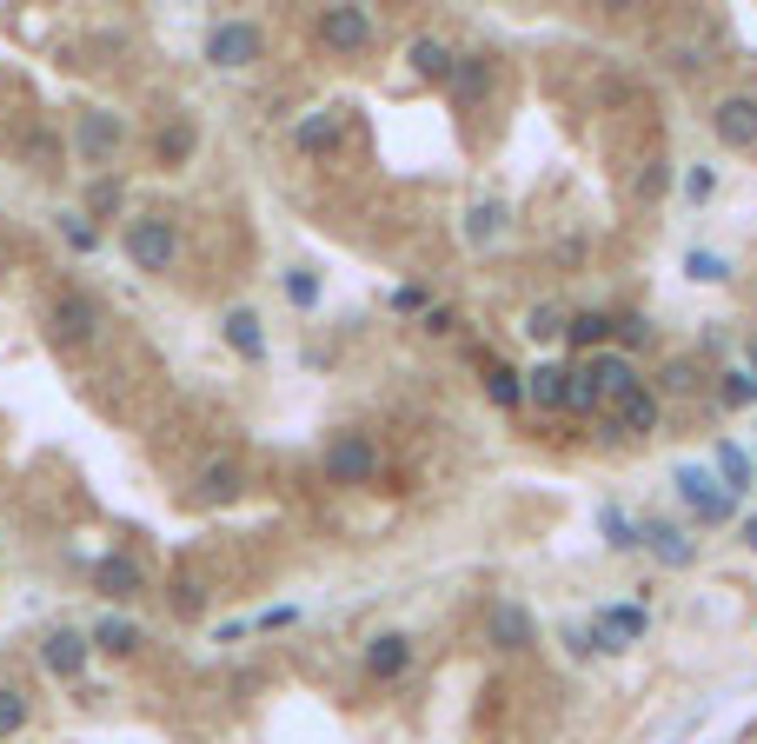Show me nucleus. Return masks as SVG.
I'll return each instance as SVG.
<instances>
[{"label": "nucleus", "instance_id": "f257e3e1", "mask_svg": "<svg viewBox=\"0 0 757 744\" xmlns=\"http://www.w3.org/2000/svg\"><path fill=\"white\" fill-rule=\"evenodd\" d=\"M126 259H133L140 273H173V266H180V226H173L166 213L126 220Z\"/></svg>", "mask_w": 757, "mask_h": 744}, {"label": "nucleus", "instance_id": "f03ea898", "mask_svg": "<svg viewBox=\"0 0 757 744\" xmlns=\"http://www.w3.org/2000/svg\"><path fill=\"white\" fill-rule=\"evenodd\" d=\"M120 146H126V113H113V106L73 113V153H80V160L106 166V160H120Z\"/></svg>", "mask_w": 757, "mask_h": 744}, {"label": "nucleus", "instance_id": "7ed1b4c3", "mask_svg": "<svg viewBox=\"0 0 757 744\" xmlns=\"http://www.w3.org/2000/svg\"><path fill=\"white\" fill-rule=\"evenodd\" d=\"M259 53H266L259 20H213V33H206V60L213 67H253Z\"/></svg>", "mask_w": 757, "mask_h": 744}, {"label": "nucleus", "instance_id": "20e7f679", "mask_svg": "<svg viewBox=\"0 0 757 744\" xmlns=\"http://www.w3.org/2000/svg\"><path fill=\"white\" fill-rule=\"evenodd\" d=\"M372 472H379V446L366 432H339L326 446V479L333 486H372Z\"/></svg>", "mask_w": 757, "mask_h": 744}, {"label": "nucleus", "instance_id": "39448f33", "mask_svg": "<svg viewBox=\"0 0 757 744\" xmlns=\"http://www.w3.org/2000/svg\"><path fill=\"white\" fill-rule=\"evenodd\" d=\"M47 326H53V339L60 346H93V333H100V306L86 299V293H53V306H47Z\"/></svg>", "mask_w": 757, "mask_h": 744}, {"label": "nucleus", "instance_id": "423d86ee", "mask_svg": "<svg viewBox=\"0 0 757 744\" xmlns=\"http://www.w3.org/2000/svg\"><path fill=\"white\" fill-rule=\"evenodd\" d=\"M678 499H685V506H692L705 526H725V519L738 512V499H732V492H725V486H718L705 466H685V472H678Z\"/></svg>", "mask_w": 757, "mask_h": 744}, {"label": "nucleus", "instance_id": "0eeeda50", "mask_svg": "<svg viewBox=\"0 0 757 744\" xmlns=\"http://www.w3.org/2000/svg\"><path fill=\"white\" fill-rule=\"evenodd\" d=\"M86 659H93V639L73 632V625H60V632L40 639V665H47V679H60V685H73V679L86 672Z\"/></svg>", "mask_w": 757, "mask_h": 744}, {"label": "nucleus", "instance_id": "6e6552de", "mask_svg": "<svg viewBox=\"0 0 757 744\" xmlns=\"http://www.w3.org/2000/svg\"><path fill=\"white\" fill-rule=\"evenodd\" d=\"M319 40L333 53H366L372 47V13L366 7H319Z\"/></svg>", "mask_w": 757, "mask_h": 744}, {"label": "nucleus", "instance_id": "1a4fd4ad", "mask_svg": "<svg viewBox=\"0 0 757 744\" xmlns=\"http://www.w3.org/2000/svg\"><path fill=\"white\" fill-rule=\"evenodd\" d=\"M585 639H592V652H625V645H638V639H645V605H612V612H599Z\"/></svg>", "mask_w": 757, "mask_h": 744}, {"label": "nucleus", "instance_id": "9d476101", "mask_svg": "<svg viewBox=\"0 0 757 744\" xmlns=\"http://www.w3.org/2000/svg\"><path fill=\"white\" fill-rule=\"evenodd\" d=\"M712 133L725 146H757V93H725L712 106Z\"/></svg>", "mask_w": 757, "mask_h": 744}, {"label": "nucleus", "instance_id": "9b49d317", "mask_svg": "<svg viewBox=\"0 0 757 744\" xmlns=\"http://www.w3.org/2000/svg\"><path fill=\"white\" fill-rule=\"evenodd\" d=\"M492 80H499L492 53H459V60H452V80H446V86H452V100H459V106H479V100L492 93Z\"/></svg>", "mask_w": 757, "mask_h": 744}, {"label": "nucleus", "instance_id": "f8f14e48", "mask_svg": "<svg viewBox=\"0 0 757 744\" xmlns=\"http://www.w3.org/2000/svg\"><path fill=\"white\" fill-rule=\"evenodd\" d=\"M406 672H412V639H406V632H379V639L366 645V679L392 685V679H406Z\"/></svg>", "mask_w": 757, "mask_h": 744}, {"label": "nucleus", "instance_id": "ddd939ff", "mask_svg": "<svg viewBox=\"0 0 757 744\" xmlns=\"http://www.w3.org/2000/svg\"><path fill=\"white\" fill-rule=\"evenodd\" d=\"M585 373H592V386H599L605 399H625V393H638V386H645V379H638V366H632L625 353H599Z\"/></svg>", "mask_w": 757, "mask_h": 744}, {"label": "nucleus", "instance_id": "4468645a", "mask_svg": "<svg viewBox=\"0 0 757 744\" xmlns=\"http://www.w3.org/2000/svg\"><path fill=\"white\" fill-rule=\"evenodd\" d=\"M612 432H632V439L658 432V393H652V386L625 393V399H618V419H612Z\"/></svg>", "mask_w": 757, "mask_h": 744}, {"label": "nucleus", "instance_id": "2eb2a0df", "mask_svg": "<svg viewBox=\"0 0 757 744\" xmlns=\"http://www.w3.org/2000/svg\"><path fill=\"white\" fill-rule=\"evenodd\" d=\"M93 585H100L106 599H133V592L146 585V572H140V559L113 552V559H100V565H93Z\"/></svg>", "mask_w": 757, "mask_h": 744}, {"label": "nucleus", "instance_id": "dca6fc26", "mask_svg": "<svg viewBox=\"0 0 757 744\" xmlns=\"http://www.w3.org/2000/svg\"><path fill=\"white\" fill-rule=\"evenodd\" d=\"M406 60H412V73H419V80H452V60H459V53H452L439 33H419V40L406 47Z\"/></svg>", "mask_w": 757, "mask_h": 744}, {"label": "nucleus", "instance_id": "f3484780", "mask_svg": "<svg viewBox=\"0 0 757 744\" xmlns=\"http://www.w3.org/2000/svg\"><path fill=\"white\" fill-rule=\"evenodd\" d=\"M226 346H233L239 359H253V366L266 359V333H259V313H253V306H233V313H226Z\"/></svg>", "mask_w": 757, "mask_h": 744}, {"label": "nucleus", "instance_id": "a211bd4d", "mask_svg": "<svg viewBox=\"0 0 757 744\" xmlns=\"http://www.w3.org/2000/svg\"><path fill=\"white\" fill-rule=\"evenodd\" d=\"M565 393H572V366H532V373H525V399H532V406L565 412Z\"/></svg>", "mask_w": 757, "mask_h": 744}, {"label": "nucleus", "instance_id": "6ab92c4d", "mask_svg": "<svg viewBox=\"0 0 757 744\" xmlns=\"http://www.w3.org/2000/svg\"><path fill=\"white\" fill-rule=\"evenodd\" d=\"M239 486H246L239 459H206V466H200V499H206V506H226V499H239Z\"/></svg>", "mask_w": 757, "mask_h": 744}, {"label": "nucleus", "instance_id": "aec40b11", "mask_svg": "<svg viewBox=\"0 0 757 744\" xmlns=\"http://www.w3.org/2000/svg\"><path fill=\"white\" fill-rule=\"evenodd\" d=\"M645 546H652L658 565H692V559H698V546H692L672 519H652V526H645Z\"/></svg>", "mask_w": 757, "mask_h": 744}, {"label": "nucleus", "instance_id": "412c9836", "mask_svg": "<svg viewBox=\"0 0 757 744\" xmlns=\"http://www.w3.org/2000/svg\"><path fill=\"white\" fill-rule=\"evenodd\" d=\"M293 146H299V153H326V146H339V106L306 113V120L293 126Z\"/></svg>", "mask_w": 757, "mask_h": 744}, {"label": "nucleus", "instance_id": "4be33fe9", "mask_svg": "<svg viewBox=\"0 0 757 744\" xmlns=\"http://www.w3.org/2000/svg\"><path fill=\"white\" fill-rule=\"evenodd\" d=\"M492 645L499 652H525L532 645V612L525 605H499L492 612Z\"/></svg>", "mask_w": 757, "mask_h": 744}, {"label": "nucleus", "instance_id": "5701e85b", "mask_svg": "<svg viewBox=\"0 0 757 744\" xmlns=\"http://www.w3.org/2000/svg\"><path fill=\"white\" fill-rule=\"evenodd\" d=\"M499 233H505V200H479L466 213V246H492Z\"/></svg>", "mask_w": 757, "mask_h": 744}, {"label": "nucleus", "instance_id": "b1692460", "mask_svg": "<svg viewBox=\"0 0 757 744\" xmlns=\"http://www.w3.org/2000/svg\"><path fill=\"white\" fill-rule=\"evenodd\" d=\"M86 639H93V645H100V652H120V659H126V652H133V645H140V639H146V632H140V625H133V619H120V612H106V619H100V625H93V632H86Z\"/></svg>", "mask_w": 757, "mask_h": 744}, {"label": "nucleus", "instance_id": "393cba45", "mask_svg": "<svg viewBox=\"0 0 757 744\" xmlns=\"http://www.w3.org/2000/svg\"><path fill=\"white\" fill-rule=\"evenodd\" d=\"M153 146H160V160H166V166H180V160H193V146H200V126H193V120H166Z\"/></svg>", "mask_w": 757, "mask_h": 744}, {"label": "nucleus", "instance_id": "a878e982", "mask_svg": "<svg viewBox=\"0 0 757 744\" xmlns=\"http://www.w3.org/2000/svg\"><path fill=\"white\" fill-rule=\"evenodd\" d=\"M485 393H492V406L512 412V406H525V373H512V366L492 359V366H485Z\"/></svg>", "mask_w": 757, "mask_h": 744}, {"label": "nucleus", "instance_id": "bb28decb", "mask_svg": "<svg viewBox=\"0 0 757 744\" xmlns=\"http://www.w3.org/2000/svg\"><path fill=\"white\" fill-rule=\"evenodd\" d=\"M718 486H725V492H732V499H738V492H745V486H751V452H738V446H732V439H725V446H718Z\"/></svg>", "mask_w": 757, "mask_h": 744}, {"label": "nucleus", "instance_id": "cd10ccee", "mask_svg": "<svg viewBox=\"0 0 757 744\" xmlns=\"http://www.w3.org/2000/svg\"><path fill=\"white\" fill-rule=\"evenodd\" d=\"M599 526H605V546H618V552H638V546H645V526H638V519H625L618 506H605V512H599Z\"/></svg>", "mask_w": 757, "mask_h": 744}, {"label": "nucleus", "instance_id": "c85d7f7f", "mask_svg": "<svg viewBox=\"0 0 757 744\" xmlns=\"http://www.w3.org/2000/svg\"><path fill=\"white\" fill-rule=\"evenodd\" d=\"M618 333V319H605V313H579V319H565V339L572 346H605Z\"/></svg>", "mask_w": 757, "mask_h": 744}, {"label": "nucleus", "instance_id": "c756f323", "mask_svg": "<svg viewBox=\"0 0 757 744\" xmlns=\"http://www.w3.org/2000/svg\"><path fill=\"white\" fill-rule=\"evenodd\" d=\"M599 406H605V393L592 386V373H585V366H572V393H565V412H572V419H592Z\"/></svg>", "mask_w": 757, "mask_h": 744}, {"label": "nucleus", "instance_id": "7c9ffc66", "mask_svg": "<svg viewBox=\"0 0 757 744\" xmlns=\"http://www.w3.org/2000/svg\"><path fill=\"white\" fill-rule=\"evenodd\" d=\"M665 180H672V166H665V160H645V173L632 180V193H638V206H658V200H665Z\"/></svg>", "mask_w": 757, "mask_h": 744}, {"label": "nucleus", "instance_id": "2f4dec72", "mask_svg": "<svg viewBox=\"0 0 757 744\" xmlns=\"http://www.w3.org/2000/svg\"><path fill=\"white\" fill-rule=\"evenodd\" d=\"M60 239H67L73 253H93V246H100V233H93L86 213H60Z\"/></svg>", "mask_w": 757, "mask_h": 744}, {"label": "nucleus", "instance_id": "473e14b6", "mask_svg": "<svg viewBox=\"0 0 757 744\" xmlns=\"http://www.w3.org/2000/svg\"><path fill=\"white\" fill-rule=\"evenodd\" d=\"M718 399H725V406H757V379L751 373H725V379H718Z\"/></svg>", "mask_w": 757, "mask_h": 744}, {"label": "nucleus", "instance_id": "72a5a7b5", "mask_svg": "<svg viewBox=\"0 0 757 744\" xmlns=\"http://www.w3.org/2000/svg\"><path fill=\"white\" fill-rule=\"evenodd\" d=\"M20 725H27V699H20V692H7V685H0V738H13V732H20Z\"/></svg>", "mask_w": 757, "mask_h": 744}, {"label": "nucleus", "instance_id": "f704fd0d", "mask_svg": "<svg viewBox=\"0 0 757 744\" xmlns=\"http://www.w3.org/2000/svg\"><path fill=\"white\" fill-rule=\"evenodd\" d=\"M200 605H206V592H200L193 579H173V612H180V619H200Z\"/></svg>", "mask_w": 757, "mask_h": 744}, {"label": "nucleus", "instance_id": "c9c22d12", "mask_svg": "<svg viewBox=\"0 0 757 744\" xmlns=\"http://www.w3.org/2000/svg\"><path fill=\"white\" fill-rule=\"evenodd\" d=\"M286 299H293V306H313V299H319V279H313L306 266H299V273H286Z\"/></svg>", "mask_w": 757, "mask_h": 744}, {"label": "nucleus", "instance_id": "e433bc0d", "mask_svg": "<svg viewBox=\"0 0 757 744\" xmlns=\"http://www.w3.org/2000/svg\"><path fill=\"white\" fill-rule=\"evenodd\" d=\"M525 333H532V339H559V333H565V319H559L552 306H532V319H525Z\"/></svg>", "mask_w": 757, "mask_h": 744}, {"label": "nucleus", "instance_id": "4c0bfd02", "mask_svg": "<svg viewBox=\"0 0 757 744\" xmlns=\"http://www.w3.org/2000/svg\"><path fill=\"white\" fill-rule=\"evenodd\" d=\"M692 386H698V366L692 359H672L665 366V393H692Z\"/></svg>", "mask_w": 757, "mask_h": 744}, {"label": "nucleus", "instance_id": "58836bf2", "mask_svg": "<svg viewBox=\"0 0 757 744\" xmlns=\"http://www.w3.org/2000/svg\"><path fill=\"white\" fill-rule=\"evenodd\" d=\"M86 206H93V213H113V206H120V180H100V186L86 193Z\"/></svg>", "mask_w": 757, "mask_h": 744}, {"label": "nucleus", "instance_id": "ea45409f", "mask_svg": "<svg viewBox=\"0 0 757 744\" xmlns=\"http://www.w3.org/2000/svg\"><path fill=\"white\" fill-rule=\"evenodd\" d=\"M692 279H725V259H712V253H692Z\"/></svg>", "mask_w": 757, "mask_h": 744}, {"label": "nucleus", "instance_id": "a19ab883", "mask_svg": "<svg viewBox=\"0 0 757 744\" xmlns=\"http://www.w3.org/2000/svg\"><path fill=\"white\" fill-rule=\"evenodd\" d=\"M618 339H625V346H645V339H652V326H645V319H618Z\"/></svg>", "mask_w": 757, "mask_h": 744}, {"label": "nucleus", "instance_id": "79ce46f5", "mask_svg": "<svg viewBox=\"0 0 757 744\" xmlns=\"http://www.w3.org/2000/svg\"><path fill=\"white\" fill-rule=\"evenodd\" d=\"M27 153H33V160H53L60 146H53V133H27Z\"/></svg>", "mask_w": 757, "mask_h": 744}, {"label": "nucleus", "instance_id": "37998d69", "mask_svg": "<svg viewBox=\"0 0 757 744\" xmlns=\"http://www.w3.org/2000/svg\"><path fill=\"white\" fill-rule=\"evenodd\" d=\"M392 306H399V313H419V306H426V293H419V286H399V293H392Z\"/></svg>", "mask_w": 757, "mask_h": 744}, {"label": "nucleus", "instance_id": "c03bdc74", "mask_svg": "<svg viewBox=\"0 0 757 744\" xmlns=\"http://www.w3.org/2000/svg\"><path fill=\"white\" fill-rule=\"evenodd\" d=\"M685 193H692V200H705V193H712V173H705V166H692V180H685Z\"/></svg>", "mask_w": 757, "mask_h": 744}, {"label": "nucleus", "instance_id": "a18cd8bd", "mask_svg": "<svg viewBox=\"0 0 757 744\" xmlns=\"http://www.w3.org/2000/svg\"><path fill=\"white\" fill-rule=\"evenodd\" d=\"M745 546H757V519H745Z\"/></svg>", "mask_w": 757, "mask_h": 744}, {"label": "nucleus", "instance_id": "49530a36", "mask_svg": "<svg viewBox=\"0 0 757 744\" xmlns=\"http://www.w3.org/2000/svg\"><path fill=\"white\" fill-rule=\"evenodd\" d=\"M751 379H757V346H751Z\"/></svg>", "mask_w": 757, "mask_h": 744}]
</instances>
